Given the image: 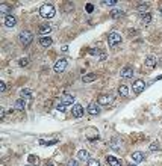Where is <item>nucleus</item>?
<instances>
[{"label":"nucleus","instance_id":"nucleus-1","mask_svg":"<svg viewBox=\"0 0 162 166\" xmlns=\"http://www.w3.org/2000/svg\"><path fill=\"white\" fill-rule=\"evenodd\" d=\"M40 14L42 18H53L55 17V6L53 5H50V3H45V5H42L40 8Z\"/></svg>","mask_w":162,"mask_h":166},{"label":"nucleus","instance_id":"nucleus-2","mask_svg":"<svg viewBox=\"0 0 162 166\" xmlns=\"http://www.w3.org/2000/svg\"><path fill=\"white\" fill-rule=\"evenodd\" d=\"M18 40L21 42V45L26 47V45H29L31 42L34 41V35H32L29 30H26V32H21V33H20V38H18Z\"/></svg>","mask_w":162,"mask_h":166},{"label":"nucleus","instance_id":"nucleus-3","mask_svg":"<svg viewBox=\"0 0 162 166\" xmlns=\"http://www.w3.org/2000/svg\"><path fill=\"white\" fill-rule=\"evenodd\" d=\"M108 42H109V45H118V44H121V35L118 32H111L109 36H108Z\"/></svg>","mask_w":162,"mask_h":166},{"label":"nucleus","instance_id":"nucleus-4","mask_svg":"<svg viewBox=\"0 0 162 166\" xmlns=\"http://www.w3.org/2000/svg\"><path fill=\"white\" fill-rule=\"evenodd\" d=\"M112 101H114V98H112L109 94H102V95L99 97V100H97V103H99L100 106H109V104H112Z\"/></svg>","mask_w":162,"mask_h":166},{"label":"nucleus","instance_id":"nucleus-5","mask_svg":"<svg viewBox=\"0 0 162 166\" xmlns=\"http://www.w3.org/2000/svg\"><path fill=\"white\" fill-rule=\"evenodd\" d=\"M71 115H73L74 118H82V116H83V107H82L79 103L73 104V109H71Z\"/></svg>","mask_w":162,"mask_h":166},{"label":"nucleus","instance_id":"nucleus-6","mask_svg":"<svg viewBox=\"0 0 162 166\" xmlns=\"http://www.w3.org/2000/svg\"><path fill=\"white\" fill-rule=\"evenodd\" d=\"M65 68H67V61H65V59H59V61L55 64V68H53V70H55L56 73H64Z\"/></svg>","mask_w":162,"mask_h":166},{"label":"nucleus","instance_id":"nucleus-7","mask_svg":"<svg viewBox=\"0 0 162 166\" xmlns=\"http://www.w3.org/2000/svg\"><path fill=\"white\" fill-rule=\"evenodd\" d=\"M144 89H146V83L142 80H135L133 82V92L135 94H141Z\"/></svg>","mask_w":162,"mask_h":166},{"label":"nucleus","instance_id":"nucleus-8","mask_svg":"<svg viewBox=\"0 0 162 166\" xmlns=\"http://www.w3.org/2000/svg\"><path fill=\"white\" fill-rule=\"evenodd\" d=\"M15 24H17V18H15L14 15H6V17H5V26L14 27Z\"/></svg>","mask_w":162,"mask_h":166},{"label":"nucleus","instance_id":"nucleus-9","mask_svg":"<svg viewBox=\"0 0 162 166\" xmlns=\"http://www.w3.org/2000/svg\"><path fill=\"white\" fill-rule=\"evenodd\" d=\"M106 162H108L109 166H121V162L117 157H114V156H108L106 157Z\"/></svg>","mask_w":162,"mask_h":166},{"label":"nucleus","instance_id":"nucleus-10","mask_svg":"<svg viewBox=\"0 0 162 166\" xmlns=\"http://www.w3.org/2000/svg\"><path fill=\"white\" fill-rule=\"evenodd\" d=\"M146 68H153L155 65H156V57L155 56H149V57H146Z\"/></svg>","mask_w":162,"mask_h":166},{"label":"nucleus","instance_id":"nucleus-11","mask_svg":"<svg viewBox=\"0 0 162 166\" xmlns=\"http://www.w3.org/2000/svg\"><path fill=\"white\" fill-rule=\"evenodd\" d=\"M88 113L95 116V115L100 113V107H99L97 104H89V106H88Z\"/></svg>","mask_w":162,"mask_h":166},{"label":"nucleus","instance_id":"nucleus-12","mask_svg":"<svg viewBox=\"0 0 162 166\" xmlns=\"http://www.w3.org/2000/svg\"><path fill=\"white\" fill-rule=\"evenodd\" d=\"M132 74H133V70L130 68V67H126V68H123L121 73H120V76L124 77V79H129V77H132Z\"/></svg>","mask_w":162,"mask_h":166},{"label":"nucleus","instance_id":"nucleus-13","mask_svg":"<svg viewBox=\"0 0 162 166\" xmlns=\"http://www.w3.org/2000/svg\"><path fill=\"white\" fill-rule=\"evenodd\" d=\"M132 160H133L135 163H139V162H142V160H144V154H142V153H139V151H135V153L132 154Z\"/></svg>","mask_w":162,"mask_h":166},{"label":"nucleus","instance_id":"nucleus-14","mask_svg":"<svg viewBox=\"0 0 162 166\" xmlns=\"http://www.w3.org/2000/svg\"><path fill=\"white\" fill-rule=\"evenodd\" d=\"M77 159H79V160H83V162H85V160L88 162V160H89V153H88L86 150H81V151L77 153Z\"/></svg>","mask_w":162,"mask_h":166},{"label":"nucleus","instance_id":"nucleus-15","mask_svg":"<svg viewBox=\"0 0 162 166\" xmlns=\"http://www.w3.org/2000/svg\"><path fill=\"white\" fill-rule=\"evenodd\" d=\"M40 44L42 45V47H50V45L53 44V41H52L50 36H42V38L40 40Z\"/></svg>","mask_w":162,"mask_h":166},{"label":"nucleus","instance_id":"nucleus-16","mask_svg":"<svg viewBox=\"0 0 162 166\" xmlns=\"http://www.w3.org/2000/svg\"><path fill=\"white\" fill-rule=\"evenodd\" d=\"M149 6H150V3H149V2H142V3H139V5L136 6V9H138L141 14H144V12L149 9Z\"/></svg>","mask_w":162,"mask_h":166},{"label":"nucleus","instance_id":"nucleus-17","mask_svg":"<svg viewBox=\"0 0 162 166\" xmlns=\"http://www.w3.org/2000/svg\"><path fill=\"white\" fill-rule=\"evenodd\" d=\"M62 103H64V104H67V106H68V104H73V103H74V97H73V95H70V94H65V95H64V98H62Z\"/></svg>","mask_w":162,"mask_h":166},{"label":"nucleus","instance_id":"nucleus-18","mask_svg":"<svg viewBox=\"0 0 162 166\" xmlns=\"http://www.w3.org/2000/svg\"><path fill=\"white\" fill-rule=\"evenodd\" d=\"M95 80V74H85L83 77H82V82L83 83H91Z\"/></svg>","mask_w":162,"mask_h":166},{"label":"nucleus","instance_id":"nucleus-19","mask_svg":"<svg viewBox=\"0 0 162 166\" xmlns=\"http://www.w3.org/2000/svg\"><path fill=\"white\" fill-rule=\"evenodd\" d=\"M118 94H120L121 97H127V95H129V89H127L126 85H120V88H118Z\"/></svg>","mask_w":162,"mask_h":166},{"label":"nucleus","instance_id":"nucleus-20","mask_svg":"<svg viewBox=\"0 0 162 166\" xmlns=\"http://www.w3.org/2000/svg\"><path fill=\"white\" fill-rule=\"evenodd\" d=\"M123 14H124V12H123L121 9H112V11H111V17H112V18H121Z\"/></svg>","mask_w":162,"mask_h":166},{"label":"nucleus","instance_id":"nucleus-21","mask_svg":"<svg viewBox=\"0 0 162 166\" xmlns=\"http://www.w3.org/2000/svg\"><path fill=\"white\" fill-rule=\"evenodd\" d=\"M141 21H142V24H150V21H152V15L147 12V14H142V17H141Z\"/></svg>","mask_w":162,"mask_h":166},{"label":"nucleus","instance_id":"nucleus-22","mask_svg":"<svg viewBox=\"0 0 162 166\" xmlns=\"http://www.w3.org/2000/svg\"><path fill=\"white\" fill-rule=\"evenodd\" d=\"M21 97H23V100L26 98L27 101H31V100H32V92H31L29 89H23V91H21Z\"/></svg>","mask_w":162,"mask_h":166},{"label":"nucleus","instance_id":"nucleus-23","mask_svg":"<svg viewBox=\"0 0 162 166\" xmlns=\"http://www.w3.org/2000/svg\"><path fill=\"white\" fill-rule=\"evenodd\" d=\"M24 106H26V101H24L23 98H20V100L15 101V107H17L18 110H24Z\"/></svg>","mask_w":162,"mask_h":166},{"label":"nucleus","instance_id":"nucleus-24","mask_svg":"<svg viewBox=\"0 0 162 166\" xmlns=\"http://www.w3.org/2000/svg\"><path fill=\"white\" fill-rule=\"evenodd\" d=\"M50 32H52L50 26H42V27H40V33H42V35H47V33H50Z\"/></svg>","mask_w":162,"mask_h":166},{"label":"nucleus","instance_id":"nucleus-25","mask_svg":"<svg viewBox=\"0 0 162 166\" xmlns=\"http://www.w3.org/2000/svg\"><path fill=\"white\" fill-rule=\"evenodd\" d=\"M58 142V139H52V140H40V145H42V147H45V145H53V144H56Z\"/></svg>","mask_w":162,"mask_h":166},{"label":"nucleus","instance_id":"nucleus-26","mask_svg":"<svg viewBox=\"0 0 162 166\" xmlns=\"http://www.w3.org/2000/svg\"><path fill=\"white\" fill-rule=\"evenodd\" d=\"M56 109H58L59 112H65V110H67V104H64V103L61 101V103L56 104Z\"/></svg>","mask_w":162,"mask_h":166},{"label":"nucleus","instance_id":"nucleus-27","mask_svg":"<svg viewBox=\"0 0 162 166\" xmlns=\"http://www.w3.org/2000/svg\"><path fill=\"white\" fill-rule=\"evenodd\" d=\"M86 165L88 166H100V162L95 160V159H89V160L86 162Z\"/></svg>","mask_w":162,"mask_h":166},{"label":"nucleus","instance_id":"nucleus-28","mask_svg":"<svg viewBox=\"0 0 162 166\" xmlns=\"http://www.w3.org/2000/svg\"><path fill=\"white\" fill-rule=\"evenodd\" d=\"M18 64H20V67H27L29 65V59L27 57H21Z\"/></svg>","mask_w":162,"mask_h":166},{"label":"nucleus","instance_id":"nucleus-29","mask_svg":"<svg viewBox=\"0 0 162 166\" xmlns=\"http://www.w3.org/2000/svg\"><path fill=\"white\" fill-rule=\"evenodd\" d=\"M103 5L105 6H114V5H117V0H105Z\"/></svg>","mask_w":162,"mask_h":166},{"label":"nucleus","instance_id":"nucleus-30","mask_svg":"<svg viewBox=\"0 0 162 166\" xmlns=\"http://www.w3.org/2000/svg\"><path fill=\"white\" fill-rule=\"evenodd\" d=\"M150 150H152V151H156V150H159V145H158V142H152V144H150Z\"/></svg>","mask_w":162,"mask_h":166},{"label":"nucleus","instance_id":"nucleus-31","mask_svg":"<svg viewBox=\"0 0 162 166\" xmlns=\"http://www.w3.org/2000/svg\"><path fill=\"white\" fill-rule=\"evenodd\" d=\"M9 11V6L6 5H0V12H8Z\"/></svg>","mask_w":162,"mask_h":166},{"label":"nucleus","instance_id":"nucleus-32","mask_svg":"<svg viewBox=\"0 0 162 166\" xmlns=\"http://www.w3.org/2000/svg\"><path fill=\"white\" fill-rule=\"evenodd\" d=\"M92 11H94V6H92L91 3H88V5H86V12H88V14H91Z\"/></svg>","mask_w":162,"mask_h":166},{"label":"nucleus","instance_id":"nucleus-33","mask_svg":"<svg viewBox=\"0 0 162 166\" xmlns=\"http://www.w3.org/2000/svg\"><path fill=\"white\" fill-rule=\"evenodd\" d=\"M5 91H6V83L0 82V92H5Z\"/></svg>","mask_w":162,"mask_h":166},{"label":"nucleus","instance_id":"nucleus-34","mask_svg":"<svg viewBox=\"0 0 162 166\" xmlns=\"http://www.w3.org/2000/svg\"><path fill=\"white\" fill-rule=\"evenodd\" d=\"M67 166H79V162H77V160H70Z\"/></svg>","mask_w":162,"mask_h":166},{"label":"nucleus","instance_id":"nucleus-35","mask_svg":"<svg viewBox=\"0 0 162 166\" xmlns=\"http://www.w3.org/2000/svg\"><path fill=\"white\" fill-rule=\"evenodd\" d=\"M5 116V109H0V118Z\"/></svg>","mask_w":162,"mask_h":166},{"label":"nucleus","instance_id":"nucleus-36","mask_svg":"<svg viewBox=\"0 0 162 166\" xmlns=\"http://www.w3.org/2000/svg\"><path fill=\"white\" fill-rule=\"evenodd\" d=\"M45 166H53V165H52V163H47V165H45Z\"/></svg>","mask_w":162,"mask_h":166},{"label":"nucleus","instance_id":"nucleus-37","mask_svg":"<svg viewBox=\"0 0 162 166\" xmlns=\"http://www.w3.org/2000/svg\"><path fill=\"white\" fill-rule=\"evenodd\" d=\"M127 166H135V165H127Z\"/></svg>","mask_w":162,"mask_h":166},{"label":"nucleus","instance_id":"nucleus-38","mask_svg":"<svg viewBox=\"0 0 162 166\" xmlns=\"http://www.w3.org/2000/svg\"><path fill=\"white\" fill-rule=\"evenodd\" d=\"M27 166H35V165H27Z\"/></svg>","mask_w":162,"mask_h":166},{"label":"nucleus","instance_id":"nucleus-39","mask_svg":"<svg viewBox=\"0 0 162 166\" xmlns=\"http://www.w3.org/2000/svg\"><path fill=\"white\" fill-rule=\"evenodd\" d=\"M161 14H162V8H161Z\"/></svg>","mask_w":162,"mask_h":166}]
</instances>
